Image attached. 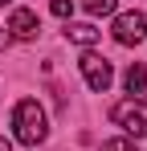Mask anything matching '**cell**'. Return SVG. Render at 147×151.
<instances>
[{"instance_id":"obj_1","label":"cell","mask_w":147,"mask_h":151,"mask_svg":"<svg viewBox=\"0 0 147 151\" xmlns=\"http://www.w3.org/2000/svg\"><path fill=\"white\" fill-rule=\"evenodd\" d=\"M45 135H49L45 110L37 106V98H21L12 110V139L24 147H37V143H45Z\"/></svg>"},{"instance_id":"obj_2","label":"cell","mask_w":147,"mask_h":151,"mask_svg":"<svg viewBox=\"0 0 147 151\" xmlns=\"http://www.w3.org/2000/svg\"><path fill=\"white\" fill-rule=\"evenodd\" d=\"M110 119L127 131V135H135V139H143L147 135V102H139V98H127V102H119L115 110H110Z\"/></svg>"},{"instance_id":"obj_3","label":"cell","mask_w":147,"mask_h":151,"mask_svg":"<svg viewBox=\"0 0 147 151\" xmlns=\"http://www.w3.org/2000/svg\"><path fill=\"white\" fill-rule=\"evenodd\" d=\"M82 78H86V86L94 90V94H106L110 90V82H115V70H110V61L106 57H98V53H82Z\"/></svg>"},{"instance_id":"obj_4","label":"cell","mask_w":147,"mask_h":151,"mask_svg":"<svg viewBox=\"0 0 147 151\" xmlns=\"http://www.w3.org/2000/svg\"><path fill=\"white\" fill-rule=\"evenodd\" d=\"M110 33H115L119 45H139V41H147V12H119L115 25H110Z\"/></svg>"},{"instance_id":"obj_5","label":"cell","mask_w":147,"mask_h":151,"mask_svg":"<svg viewBox=\"0 0 147 151\" xmlns=\"http://www.w3.org/2000/svg\"><path fill=\"white\" fill-rule=\"evenodd\" d=\"M8 37H21V41H29V37H37V29H41V21H37V12L33 8H17L12 17H8Z\"/></svg>"},{"instance_id":"obj_6","label":"cell","mask_w":147,"mask_h":151,"mask_svg":"<svg viewBox=\"0 0 147 151\" xmlns=\"http://www.w3.org/2000/svg\"><path fill=\"white\" fill-rule=\"evenodd\" d=\"M122 86H127V94H131V98L147 94V65H143V61H135V65L122 74Z\"/></svg>"},{"instance_id":"obj_7","label":"cell","mask_w":147,"mask_h":151,"mask_svg":"<svg viewBox=\"0 0 147 151\" xmlns=\"http://www.w3.org/2000/svg\"><path fill=\"white\" fill-rule=\"evenodd\" d=\"M66 37H70L74 45H94L98 37H102V29H94V25H66Z\"/></svg>"},{"instance_id":"obj_8","label":"cell","mask_w":147,"mask_h":151,"mask_svg":"<svg viewBox=\"0 0 147 151\" xmlns=\"http://www.w3.org/2000/svg\"><path fill=\"white\" fill-rule=\"evenodd\" d=\"M115 4H119V0H82V8H86L90 17H110Z\"/></svg>"},{"instance_id":"obj_9","label":"cell","mask_w":147,"mask_h":151,"mask_svg":"<svg viewBox=\"0 0 147 151\" xmlns=\"http://www.w3.org/2000/svg\"><path fill=\"white\" fill-rule=\"evenodd\" d=\"M102 151H139V147H135L131 139H106V143H102Z\"/></svg>"},{"instance_id":"obj_10","label":"cell","mask_w":147,"mask_h":151,"mask_svg":"<svg viewBox=\"0 0 147 151\" xmlns=\"http://www.w3.org/2000/svg\"><path fill=\"white\" fill-rule=\"evenodd\" d=\"M49 12H53V17H70V12H74V0H49Z\"/></svg>"},{"instance_id":"obj_11","label":"cell","mask_w":147,"mask_h":151,"mask_svg":"<svg viewBox=\"0 0 147 151\" xmlns=\"http://www.w3.org/2000/svg\"><path fill=\"white\" fill-rule=\"evenodd\" d=\"M4 45H8V29L0 25V49H4Z\"/></svg>"},{"instance_id":"obj_12","label":"cell","mask_w":147,"mask_h":151,"mask_svg":"<svg viewBox=\"0 0 147 151\" xmlns=\"http://www.w3.org/2000/svg\"><path fill=\"white\" fill-rule=\"evenodd\" d=\"M0 151H12V143H8V139H4V135H0Z\"/></svg>"},{"instance_id":"obj_13","label":"cell","mask_w":147,"mask_h":151,"mask_svg":"<svg viewBox=\"0 0 147 151\" xmlns=\"http://www.w3.org/2000/svg\"><path fill=\"white\" fill-rule=\"evenodd\" d=\"M0 4H8V0H0Z\"/></svg>"}]
</instances>
